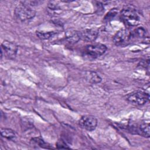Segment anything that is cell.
I'll use <instances>...</instances> for the list:
<instances>
[{
	"label": "cell",
	"mask_w": 150,
	"mask_h": 150,
	"mask_svg": "<svg viewBox=\"0 0 150 150\" xmlns=\"http://www.w3.org/2000/svg\"><path fill=\"white\" fill-rule=\"evenodd\" d=\"M1 134L3 137L6 138L8 140L13 141L16 138V135L15 132L11 128H1Z\"/></svg>",
	"instance_id": "11"
},
{
	"label": "cell",
	"mask_w": 150,
	"mask_h": 150,
	"mask_svg": "<svg viewBox=\"0 0 150 150\" xmlns=\"http://www.w3.org/2000/svg\"><path fill=\"white\" fill-rule=\"evenodd\" d=\"M132 39V31L128 29H121L119 30L112 38L113 43L116 46L127 45Z\"/></svg>",
	"instance_id": "4"
},
{
	"label": "cell",
	"mask_w": 150,
	"mask_h": 150,
	"mask_svg": "<svg viewBox=\"0 0 150 150\" xmlns=\"http://www.w3.org/2000/svg\"><path fill=\"white\" fill-rule=\"evenodd\" d=\"M89 81L93 83H98L101 81V77L96 74L95 72H90L89 73Z\"/></svg>",
	"instance_id": "15"
},
{
	"label": "cell",
	"mask_w": 150,
	"mask_h": 150,
	"mask_svg": "<svg viewBox=\"0 0 150 150\" xmlns=\"http://www.w3.org/2000/svg\"><path fill=\"white\" fill-rule=\"evenodd\" d=\"M146 30L143 27H139L132 31V39L142 38L145 36Z\"/></svg>",
	"instance_id": "13"
},
{
	"label": "cell",
	"mask_w": 150,
	"mask_h": 150,
	"mask_svg": "<svg viewBox=\"0 0 150 150\" xmlns=\"http://www.w3.org/2000/svg\"><path fill=\"white\" fill-rule=\"evenodd\" d=\"M149 94L143 90L134 91L127 96V101L137 105L145 104L149 100Z\"/></svg>",
	"instance_id": "3"
},
{
	"label": "cell",
	"mask_w": 150,
	"mask_h": 150,
	"mask_svg": "<svg viewBox=\"0 0 150 150\" xmlns=\"http://www.w3.org/2000/svg\"><path fill=\"white\" fill-rule=\"evenodd\" d=\"M121 21L128 27L137 26L140 21L138 13L132 5L125 6L120 12Z\"/></svg>",
	"instance_id": "1"
},
{
	"label": "cell",
	"mask_w": 150,
	"mask_h": 150,
	"mask_svg": "<svg viewBox=\"0 0 150 150\" xmlns=\"http://www.w3.org/2000/svg\"><path fill=\"white\" fill-rule=\"evenodd\" d=\"M56 146L58 149H69L70 148L68 146L67 144L62 139L58 140L56 143Z\"/></svg>",
	"instance_id": "17"
},
{
	"label": "cell",
	"mask_w": 150,
	"mask_h": 150,
	"mask_svg": "<svg viewBox=\"0 0 150 150\" xmlns=\"http://www.w3.org/2000/svg\"><path fill=\"white\" fill-rule=\"evenodd\" d=\"M106 50L107 46L100 43L90 44L85 47L86 53L93 58H96L103 55Z\"/></svg>",
	"instance_id": "5"
},
{
	"label": "cell",
	"mask_w": 150,
	"mask_h": 150,
	"mask_svg": "<svg viewBox=\"0 0 150 150\" xmlns=\"http://www.w3.org/2000/svg\"><path fill=\"white\" fill-rule=\"evenodd\" d=\"M14 14L21 22H25L33 19L36 15V11L32 7L23 2H21L14 10Z\"/></svg>",
	"instance_id": "2"
},
{
	"label": "cell",
	"mask_w": 150,
	"mask_h": 150,
	"mask_svg": "<svg viewBox=\"0 0 150 150\" xmlns=\"http://www.w3.org/2000/svg\"><path fill=\"white\" fill-rule=\"evenodd\" d=\"M130 131L134 133L141 135L145 138H149L150 136L149 123L141 122L138 124H133L130 127Z\"/></svg>",
	"instance_id": "8"
},
{
	"label": "cell",
	"mask_w": 150,
	"mask_h": 150,
	"mask_svg": "<svg viewBox=\"0 0 150 150\" xmlns=\"http://www.w3.org/2000/svg\"><path fill=\"white\" fill-rule=\"evenodd\" d=\"M30 143L33 145H37L40 147H45V146H46V143L45 141L40 137H35L32 138L30 140Z\"/></svg>",
	"instance_id": "14"
},
{
	"label": "cell",
	"mask_w": 150,
	"mask_h": 150,
	"mask_svg": "<svg viewBox=\"0 0 150 150\" xmlns=\"http://www.w3.org/2000/svg\"><path fill=\"white\" fill-rule=\"evenodd\" d=\"M18 46L12 42L5 40L1 44V51L8 59H14L17 54Z\"/></svg>",
	"instance_id": "6"
},
{
	"label": "cell",
	"mask_w": 150,
	"mask_h": 150,
	"mask_svg": "<svg viewBox=\"0 0 150 150\" xmlns=\"http://www.w3.org/2000/svg\"><path fill=\"white\" fill-rule=\"evenodd\" d=\"M65 35L66 41L70 44L76 43L80 39L79 32L75 30H69L66 32Z\"/></svg>",
	"instance_id": "10"
},
{
	"label": "cell",
	"mask_w": 150,
	"mask_h": 150,
	"mask_svg": "<svg viewBox=\"0 0 150 150\" xmlns=\"http://www.w3.org/2000/svg\"><path fill=\"white\" fill-rule=\"evenodd\" d=\"M117 13V10L116 8H113L111 9L105 16L104 17V20L107 21H109L111 20Z\"/></svg>",
	"instance_id": "16"
},
{
	"label": "cell",
	"mask_w": 150,
	"mask_h": 150,
	"mask_svg": "<svg viewBox=\"0 0 150 150\" xmlns=\"http://www.w3.org/2000/svg\"><path fill=\"white\" fill-rule=\"evenodd\" d=\"M37 36L41 40H46L53 37L56 35V32L53 31L50 32H44V31H37L36 32Z\"/></svg>",
	"instance_id": "12"
},
{
	"label": "cell",
	"mask_w": 150,
	"mask_h": 150,
	"mask_svg": "<svg viewBox=\"0 0 150 150\" xmlns=\"http://www.w3.org/2000/svg\"><path fill=\"white\" fill-rule=\"evenodd\" d=\"M80 39L86 42H93L98 37V30L96 28L85 29L79 32Z\"/></svg>",
	"instance_id": "9"
},
{
	"label": "cell",
	"mask_w": 150,
	"mask_h": 150,
	"mask_svg": "<svg viewBox=\"0 0 150 150\" xmlns=\"http://www.w3.org/2000/svg\"><path fill=\"white\" fill-rule=\"evenodd\" d=\"M79 125L88 131L94 130L97 125V118L91 115H86L81 117L79 121Z\"/></svg>",
	"instance_id": "7"
}]
</instances>
